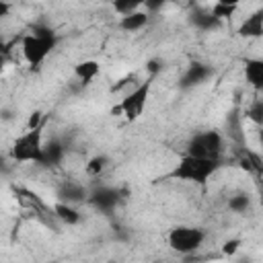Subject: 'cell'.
Listing matches in <instances>:
<instances>
[{"label": "cell", "mask_w": 263, "mask_h": 263, "mask_svg": "<svg viewBox=\"0 0 263 263\" xmlns=\"http://www.w3.org/2000/svg\"><path fill=\"white\" fill-rule=\"evenodd\" d=\"M55 45H58L55 31L47 25H41V23L33 25L31 31L21 37L23 58L27 60V64L31 68H39L43 64V60L55 49Z\"/></svg>", "instance_id": "1"}, {"label": "cell", "mask_w": 263, "mask_h": 263, "mask_svg": "<svg viewBox=\"0 0 263 263\" xmlns=\"http://www.w3.org/2000/svg\"><path fill=\"white\" fill-rule=\"evenodd\" d=\"M218 168H220V158H201V156H193L185 152V156H181L179 162L164 177L175 179V181H189V183L205 185Z\"/></svg>", "instance_id": "2"}, {"label": "cell", "mask_w": 263, "mask_h": 263, "mask_svg": "<svg viewBox=\"0 0 263 263\" xmlns=\"http://www.w3.org/2000/svg\"><path fill=\"white\" fill-rule=\"evenodd\" d=\"M41 136H43V125L27 129L25 134L16 136V140L12 142V148H10V156L16 162H37L39 164L41 154H43Z\"/></svg>", "instance_id": "3"}, {"label": "cell", "mask_w": 263, "mask_h": 263, "mask_svg": "<svg viewBox=\"0 0 263 263\" xmlns=\"http://www.w3.org/2000/svg\"><path fill=\"white\" fill-rule=\"evenodd\" d=\"M150 88H152V76H148V80H142L140 84H136L123 99L117 107H113V113H121L127 121H136L146 103H148V97H150Z\"/></svg>", "instance_id": "4"}, {"label": "cell", "mask_w": 263, "mask_h": 263, "mask_svg": "<svg viewBox=\"0 0 263 263\" xmlns=\"http://www.w3.org/2000/svg\"><path fill=\"white\" fill-rule=\"evenodd\" d=\"M205 240V230L197 226H175L168 232V247L179 255L195 253Z\"/></svg>", "instance_id": "5"}, {"label": "cell", "mask_w": 263, "mask_h": 263, "mask_svg": "<svg viewBox=\"0 0 263 263\" xmlns=\"http://www.w3.org/2000/svg\"><path fill=\"white\" fill-rule=\"evenodd\" d=\"M222 152H224V138L216 129L197 132L187 144V154L201 158H220Z\"/></svg>", "instance_id": "6"}, {"label": "cell", "mask_w": 263, "mask_h": 263, "mask_svg": "<svg viewBox=\"0 0 263 263\" xmlns=\"http://www.w3.org/2000/svg\"><path fill=\"white\" fill-rule=\"evenodd\" d=\"M214 76V68L203 64V62H191L187 66V70L183 72V76L179 78V86L183 90H189V88H195L203 82H208L210 78Z\"/></svg>", "instance_id": "7"}, {"label": "cell", "mask_w": 263, "mask_h": 263, "mask_svg": "<svg viewBox=\"0 0 263 263\" xmlns=\"http://www.w3.org/2000/svg\"><path fill=\"white\" fill-rule=\"evenodd\" d=\"M119 191L117 189H111V187H101V189H95L92 193H88V203L95 208V210H99V212H103V214H109V212H113L115 210V205L119 203Z\"/></svg>", "instance_id": "8"}, {"label": "cell", "mask_w": 263, "mask_h": 263, "mask_svg": "<svg viewBox=\"0 0 263 263\" xmlns=\"http://www.w3.org/2000/svg\"><path fill=\"white\" fill-rule=\"evenodd\" d=\"M238 37H247V39H259L263 37V8L253 10L240 25H238Z\"/></svg>", "instance_id": "9"}, {"label": "cell", "mask_w": 263, "mask_h": 263, "mask_svg": "<svg viewBox=\"0 0 263 263\" xmlns=\"http://www.w3.org/2000/svg\"><path fill=\"white\" fill-rule=\"evenodd\" d=\"M245 80L257 92L263 90V58H249L245 60Z\"/></svg>", "instance_id": "10"}, {"label": "cell", "mask_w": 263, "mask_h": 263, "mask_svg": "<svg viewBox=\"0 0 263 263\" xmlns=\"http://www.w3.org/2000/svg\"><path fill=\"white\" fill-rule=\"evenodd\" d=\"M189 23H191L195 29H199V31H214V29L220 27L222 21H218V18L214 16L212 8H210V10H205V8H193V10L189 12Z\"/></svg>", "instance_id": "11"}, {"label": "cell", "mask_w": 263, "mask_h": 263, "mask_svg": "<svg viewBox=\"0 0 263 263\" xmlns=\"http://www.w3.org/2000/svg\"><path fill=\"white\" fill-rule=\"evenodd\" d=\"M64 154H66L64 144L53 138V140L43 144V154H41V162L39 164H43V166H58L62 162Z\"/></svg>", "instance_id": "12"}, {"label": "cell", "mask_w": 263, "mask_h": 263, "mask_svg": "<svg viewBox=\"0 0 263 263\" xmlns=\"http://www.w3.org/2000/svg\"><path fill=\"white\" fill-rule=\"evenodd\" d=\"M58 197H60V201H66V203L74 205V203L86 201L88 199V191L82 185H78V183H66V185L60 187Z\"/></svg>", "instance_id": "13"}, {"label": "cell", "mask_w": 263, "mask_h": 263, "mask_svg": "<svg viewBox=\"0 0 263 263\" xmlns=\"http://www.w3.org/2000/svg\"><path fill=\"white\" fill-rule=\"evenodd\" d=\"M99 72H101V66H99L97 60H84V62H78L74 66V74H76V78L80 80L82 86L90 84L99 76Z\"/></svg>", "instance_id": "14"}, {"label": "cell", "mask_w": 263, "mask_h": 263, "mask_svg": "<svg viewBox=\"0 0 263 263\" xmlns=\"http://www.w3.org/2000/svg\"><path fill=\"white\" fill-rule=\"evenodd\" d=\"M53 212H55V218L62 222V224H66V226H74V224H78L80 222V212L72 205V203H66V201H58L55 205H53Z\"/></svg>", "instance_id": "15"}, {"label": "cell", "mask_w": 263, "mask_h": 263, "mask_svg": "<svg viewBox=\"0 0 263 263\" xmlns=\"http://www.w3.org/2000/svg\"><path fill=\"white\" fill-rule=\"evenodd\" d=\"M148 25V12H142V10H136L132 14H125L119 18V29L121 31H127V33H134V31H140Z\"/></svg>", "instance_id": "16"}, {"label": "cell", "mask_w": 263, "mask_h": 263, "mask_svg": "<svg viewBox=\"0 0 263 263\" xmlns=\"http://www.w3.org/2000/svg\"><path fill=\"white\" fill-rule=\"evenodd\" d=\"M109 164H111L109 156L99 154V156H92V158L86 162L84 171H86V175H88V177H99V175H101L105 168H109Z\"/></svg>", "instance_id": "17"}, {"label": "cell", "mask_w": 263, "mask_h": 263, "mask_svg": "<svg viewBox=\"0 0 263 263\" xmlns=\"http://www.w3.org/2000/svg\"><path fill=\"white\" fill-rule=\"evenodd\" d=\"M245 115H247V119H251L255 125H259V127H263V99H253L251 103H249V107L245 109Z\"/></svg>", "instance_id": "18"}, {"label": "cell", "mask_w": 263, "mask_h": 263, "mask_svg": "<svg viewBox=\"0 0 263 263\" xmlns=\"http://www.w3.org/2000/svg\"><path fill=\"white\" fill-rule=\"evenodd\" d=\"M249 205H251V197H249L245 191H238V193H234V195L228 199V208H230L232 212H236V214L247 212Z\"/></svg>", "instance_id": "19"}, {"label": "cell", "mask_w": 263, "mask_h": 263, "mask_svg": "<svg viewBox=\"0 0 263 263\" xmlns=\"http://www.w3.org/2000/svg\"><path fill=\"white\" fill-rule=\"evenodd\" d=\"M140 6H144V0H113V8L121 16L136 12Z\"/></svg>", "instance_id": "20"}, {"label": "cell", "mask_w": 263, "mask_h": 263, "mask_svg": "<svg viewBox=\"0 0 263 263\" xmlns=\"http://www.w3.org/2000/svg\"><path fill=\"white\" fill-rule=\"evenodd\" d=\"M236 10H238V6H232V4H220V2H216L214 8H212V12H214V16H216L218 21H228V18H232Z\"/></svg>", "instance_id": "21"}, {"label": "cell", "mask_w": 263, "mask_h": 263, "mask_svg": "<svg viewBox=\"0 0 263 263\" xmlns=\"http://www.w3.org/2000/svg\"><path fill=\"white\" fill-rule=\"evenodd\" d=\"M245 156L249 158V162H251V168H253V175H257V177H261L263 175V158L257 154V152H253V150H249V148H245Z\"/></svg>", "instance_id": "22"}, {"label": "cell", "mask_w": 263, "mask_h": 263, "mask_svg": "<svg viewBox=\"0 0 263 263\" xmlns=\"http://www.w3.org/2000/svg\"><path fill=\"white\" fill-rule=\"evenodd\" d=\"M171 0H144V6L148 8V12H158L162 10Z\"/></svg>", "instance_id": "23"}, {"label": "cell", "mask_w": 263, "mask_h": 263, "mask_svg": "<svg viewBox=\"0 0 263 263\" xmlns=\"http://www.w3.org/2000/svg\"><path fill=\"white\" fill-rule=\"evenodd\" d=\"M160 68H162V62H160V60H156V58H152V60H148V62H146V72H148V76H152V78L160 72Z\"/></svg>", "instance_id": "24"}, {"label": "cell", "mask_w": 263, "mask_h": 263, "mask_svg": "<svg viewBox=\"0 0 263 263\" xmlns=\"http://www.w3.org/2000/svg\"><path fill=\"white\" fill-rule=\"evenodd\" d=\"M238 247H240V238H230V240L224 242L222 251H224V255H234L238 251Z\"/></svg>", "instance_id": "25"}, {"label": "cell", "mask_w": 263, "mask_h": 263, "mask_svg": "<svg viewBox=\"0 0 263 263\" xmlns=\"http://www.w3.org/2000/svg\"><path fill=\"white\" fill-rule=\"evenodd\" d=\"M39 125H43V113L35 111V113H31V117L27 121V129H33V127H39Z\"/></svg>", "instance_id": "26"}, {"label": "cell", "mask_w": 263, "mask_h": 263, "mask_svg": "<svg viewBox=\"0 0 263 263\" xmlns=\"http://www.w3.org/2000/svg\"><path fill=\"white\" fill-rule=\"evenodd\" d=\"M136 78H138L136 74H127L125 78H121V80H119L117 84H113V86H111V92H119V90H121L123 86H127V82H134Z\"/></svg>", "instance_id": "27"}, {"label": "cell", "mask_w": 263, "mask_h": 263, "mask_svg": "<svg viewBox=\"0 0 263 263\" xmlns=\"http://www.w3.org/2000/svg\"><path fill=\"white\" fill-rule=\"evenodd\" d=\"M8 10H10L8 2H6V0H0V16H2V18L8 16Z\"/></svg>", "instance_id": "28"}, {"label": "cell", "mask_w": 263, "mask_h": 263, "mask_svg": "<svg viewBox=\"0 0 263 263\" xmlns=\"http://www.w3.org/2000/svg\"><path fill=\"white\" fill-rule=\"evenodd\" d=\"M216 2H220V4H232V6H238L240 4V0H216Z\"/></svg>", "instance_id": "29"}, {"label": "cell", "mask_w": 263, "mask_h": 263, "mask_svg": "<svg viewBox=\"0 0 263 263\" xmlns=\"http://www.w3.org/2000/svg\"><path fill=\"white\" fill-rule=\"evenodd\" d=\"M259 140H261V144H263V127L259 129Z\"/></svg>", "instance_id": "30"}]
</instances>
